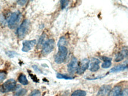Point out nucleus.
Segmentation results:
<instances>
[{"instance_id": "25", "label": "nucleus", "mask_w": 128, "mask_h": 96, "mask_svg": "<svg viewBox=\"0 0 128 96\" xmlns=\"http://www.w3.org/2000/svg\"><path fill=\"white\" fill-rule=\"evenodd\" d=\"M122 96H128V89H125L121 93Z\"/></svg>"}, {"instance_id": "2", "label": "nucleus", "mask_w": 128, "mask_h": 96, "mask_svg": "<svg viewBox=\"0 0 128 96\" xmlns=\"http://www.w3.org/2000/svg\"><path fill=\"white\" fill-rule=\"evenodd\" d=\"M68 55V49L66 46H58V51L55 56V62L58 64L63 63L66 60Z\"/></svg>"}, {"instance_id": "1", "label": "nucleus", "mask_w": 128, "mask_h": 96, "mask_svg": "<svg viewBox=\"0 0 128 96\" xmlns=\"http://www.w3.org/2000/svg\"><path fill=\"white\" fill-rule=\"evenodd\" d=\"M30 27V22L27 19L24 20L17 28V32H16L17 37L19 39H23L24 38L29 31Z\"/></svg>"}, {"instance_id": "3", "label": "nucleus", "mask_w": 128, "mask_h": 96, "mask_svg": "<svg viewBox=\"0 0 128 96\" xmlns=\"http://www.w3.org/2000/svg\"><path fill=\"white\" fill-rule=\"evenodd\" d=\"M16 87H17L16 81L13 78H10L3 83L0 88V92L2 93H7L16 90Z\"/></svg>"}, {"instance_id": "17", "label": "nucleus", "mask_w": 128, "mask_h": 96, "mask_svg": "<svg viewBox=\"0 0 128 96\" xmlns=\"http://www.w3.org/2000/svg\"><path fill=\"white\" fill-rule=\"evenodd\" d=\"M27 93V90L25 89H20L14 93L13 96H23Z\"/></svg>"}, {"instance_id": "14", "label": "nucleus", "mask_w": 128, "mask_h": 96, "mask_svg": "<svg viewBox=\"0 0 128 96\" xmlns=\"http://www.w3.org/2000/svg\"><path fill=\"white\" fill-rule=\"evenodd\" d=\"M18 81L23 86H27L28 84V81L25 74L21 73L18 77Z\"/></svg>"}, {"instance_id": "15", "label": "nucleus", "mask_w": 128, "mask_h": 96, "mask_svg": "<svg viewBox=\"0 0 128 96\" xmlns=\"http://www.w3.org/2000/svg\"><path fill=\"white\" fill-rule=\"evenodd\" d=\"M102 60H104V63L102 64V67L103 68H108L112 65L111 58H108L106 57H103Z\"/></svg>"}, {"instance_id": "4", "label": "nucleus", "mask_w": 128, "mask_h": 96, "mask_svg": "<svg viewBox=\"0 0 128 96\" xmlns=\"http://www.w3.org/2000/svg\"><path fill=\"white\" fill-rule=\"evenodd\" d=\"M21 16H22V14H21V13L19 11L12 12V13L10 15L7 23L8 26L11 29H14L15 27H16L17 24H18V22L20 21Z\"/></svg>"}, {"instance_id": "13", "label": "nucleus", "mask_w": 128, "mask_h": 96, "mask_svg": "<svg viewBox=\"0 0 128 96\" xmlns=\"http://www.w3.org/2000/svg\"><path fill=\"white\" fill-rule=\"evenodd\" d=\"M122 93V89L120 86H117L111 90L108 94V96H119Z\"/></svg>"}, {"instance_id": "10", "label": "nucleus", "mask_w": 128, "mask_h": 96, "mask_svg": "<svg viewBox=\"0 0 128 96\" xmlns=\"http://www.w3.org/2000/svg\"><path fill=\"white\" fill-rule=\"evenodd\" d=\"M100 61L97 58H92L91 62L90 63V71L92 72L97 71L100 68L99 64Z\"/></svg>"}, {"instance_id": "18", "label": "nucleus", "mask_w": 128, "mask_h": 96, "mask_svg": "<svg viewBox=\"0 0 128 96\" xmlns=\"http://www.w3.org/2000/svg\"><path fill=\"white\" fill-rule=\"evenodd\" d=\"M56 77L59 79H64V80H72L74 77H72L71 76H68L67 75L61 74V73H57Z\"/></svg>"}, {"instance_id": "20", "label": "nucleus", "mask_w": 128, "mask_h": 96, "mask_svg": "<svg viewBox=\"0 0 128 96\" xmlns=\"http://www.w3.org/2000/svg\"><path fill=\"white\" fill-rule=\"evenodd\" d=\"M66 44V40L65 39V38L64 37H61L60 38V40H59L58 43V46H65V44Z\"/></svg>"}, {"instance_id": "11", "label": "nucleus", "mask_w": 128, "mask_h": 96, "mask_svg": "<svg viewBox=\"0 0 128 96\" xmlns=\"http://www.w3.org/2000/svg\"><path fill=\"white\" fill-rule=\"evenodd\" d=\"M128 56V49H122L120 51H119L118 54H116V58L114 59V61L120 62L122 61L124 58L127 57Z\"/></svg>"}, {"instance_id": "9", "label": "nucleus", "mask_w": 128, "mask_h": 96, "mask_svg": "<svg viewBox=\"0 0 128 96\" xmlns=\"http://www.w3.org/2000/svg\"><path fill=\"white\" fill-rule=\"evenodd\" d=\"M111 86L108 84L103 85L99 89L97 96H108L111 91Z\"/></svg>"}, {"instance_id": "16", "label": "nucleus", "mask_w": 128, "mask_h": 96, "mask_svg": "<svg viewBox=\"0 0 128 96\" xmlns=\"http://www.w3.org/2000/svg\"><path fill=\"white\" fill-rule=\"evenodd\" d=\"M87 93L82 90H76L72 93L71 96H86Z\"/></svg>"}, {"instance_id": "19", "label": "nucleus", "mask_w": 128, "mask_h": 96, "mask_svg": "<svg viewBox=\"0 0 128 96\" xmlns=\"http://www.w3.org/2000/svg\"><path fill=\"white\" fill-rule=\"evenodd\" d=\"M45 38H46L45 34H43L39 40V42H38V47H42V46H43V45L44 44V42H45V41H44Z\"/></svg>"}, {"instance_id": "6", "label": "nucleus", "mask_w": 128, "mask_h": 96, "mask_svg": "<svg viewBox=\"0 0 128 96\" xmlns=\"http://www.w3.org/2000/svg\"><path fill=\"white\" fill-rule=\"evenodd\" d=\"M90 60L88 58H84L78 64V67L76 73L79 75L84 74V72L89 68Z\"/></svg>"}, {"instance_id": "5", "label": "nucleus", "mask_w": 128, "mask_h": 96, "mask_svg": "<svg viewBox=\"0 0 128 96\" xmlns=\"http://www.w3.org/2000/svg\"><path fill=\"white\" fill-rule=\"evenodd\" d=\"M55 41L54 39H49L44 42L42 46V54L43 55H48L54 50L55 48Z\"/></svg>"}, {"instance_id": "24", "label": "nucleus", "mask_w": 128, "mask_h": 96, "mask_svg": "<svg viewBox=\"0 0 128 96\" xmlns=\"http://www.w3.org/2000/svg\"><path fill=\"white\" fill-rule=\"evenodd\" d=\"M6 54H7V55L8 56V57H10V58H13V57H14V56L17 54V53H16V52L11 51H7V52H6Z\"/></svg>"}, {"instance_id": "8", "label": "nucleus", "mask_w": 128, "mask_h": 96, "mask_svg": "<svg viewBox=\"0 0 128 96\" xmlns=\"http://www.w3.org/2000/svg\"><path fill=\"white\" fill-rule=\"evenodd\" d=\"M37 41L36 40H26L23 43V47H22V51L23 52H28L36 45Z\"/></svg>"}, {"instance_id": "7", "label": "nucleus", "mask_w": 128, "mask_h": 96, "mask_svg": "<svg viewBox=\"0 0 128 96\" xmlns=\"http://www.w3.org/2000/svg\"><path fill=\"white\" fill-rule=\"evenodd\" d=\"M78 67V60L76 57H73L71 58L70 63H68L67 65V68H68V71L70 74H74L76 72Z\"/></svg>"}, {"instance_id": "26", "label": "nucleus", "mask_w": 128, "mask_h": 96, "mask_svg": "<svg viewBox=\"0 0 128 96\" xmlns=\"http://www.w3.org/2000/svg\"><path fill=\"white\" fill-rule=\"evenodd\" d=\"M28 2V1H24V0L23 1H22H22H20V0H19V1H17V4H18V5H21V6L24 5H25Z\"/></svg>"}, {"instance_id": "23", "label": "nucleus", "mask_w": 128, "mask_h": 96, "mask_svg": "<svg viewBox=\"0 0 128 96\" xmlns=\"http://www.w3.org/2000/svg\"><path fill=\"white\" fill-rule=\"evenodd\" d=\"M69 1H65V0H62V1H60V7H61L62 9H64V8H65L67 7L69 4Z\"/></svg>"}, {"instance_id": "12", "label": "nucleus", "mask_w": 128, "mask_h": 96, "mask_svg": "<svg viewBox=\"0 0 128 96\" xmlns=\"http://www.w3.org/2000/svg\"><path fill=\"white\" fill-rule=\"evenodd\" d=\"M128 68V65L127 64H120L119 65H117L110 70L109 73H116L118 72L123 71Z\"/></svg>"}, {"instance_id": "21", "label": "nucleus", "mask_w": 128, "mask_h": 96, "mask_svg": "<svg viewBox=\"0 0 128 96\" xmlns=\"http://www.w3.org/2000/svg\"><path fill=\"white\" fill-rule=\"evenodd\" d=\"M7 77V73L4 71H0V84Z\"/></svg>"}, {"instance_id": "22", "label": "nucleus", "mask_w": 128, "mask_h": 96, "mask_svg": "<svg viewBox=\"0 0 128 96\" xmlns=\"http://www.w3.org/2000/svg\"><path fill=\"white\" fill-rule=\"evenodd\" d=\"M28 96H41V92L39 90H34L32 91Z\"/></svg>"}]
</instances>
